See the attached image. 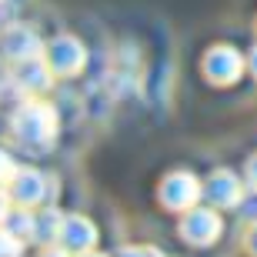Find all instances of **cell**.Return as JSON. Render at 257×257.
Wrapping results in <instances>:
<instances>
[{
	"label": "cell",
	"mask_w": 257,
	"mask_h": 257,
	"mask_svg": "<svg viewBox=\"0 0 257 257\" xmlns=\"http://www.w3.org/2000/svg\"><path fill=\"white\" fill-rule=\"evenodd\" d=\"M10 127H14V137H17L24 147L44 151V147H50L54 134H57V117H54L50 104L27 100L24 107H17V114H14Z\"/></svg>",
	"instance_id": "1"
},
{
	"label": "cell",
	"mask_w": 257,
	"mask_h": 257,
	"mask_svg": "<svg viewBox=\"0 0 257 257\" xmlns=\"http://www.w3.org/2000/svg\"><path fill=\"white\" fill-rule=\"evenodd\" d=\"M4 54L10 60H30L40 57V37L30 27H20V24H10L4 30Z\"/></svg>",
	"instance_id": "2"
},
{
	"label": "cell",
	"mask_w": 257,
	"mask_h": 257,
	"mask_svg": "<svg viewBox=\"0 0 257 257\" xmlns=\"http://www.w3.org/2000/svg\"><path fill=\"white\" fill-rule=\"evenodd\" d=\"M84 67V47L74 37H60L50 44V70L54 74H77Z\"/></svg>",
	"instance_id": "3"
},
{
	"label": "cell",
	"mask_w": 257,
	"mask_h": 257,
	"mask_svg": "<svg viewBox=\"0 0 257 257\" xmlns=\"http://www.w3.org/2000/svg\"><path fill=\"white\" fill-rule=\"evenodd\" d=\"M197 194H200V187L191 174H171L167 184H164V191H161V197L171 207H191L194 200H197Z\"/></svg>",
	"instance_id": "4"
},
{
	"label": "cell",
	"mask_w": 257,
	"mask_h": 257,
	"mask_svg": "<svg viewBox=\"0 0 257 257\" xmlns=\"http://www.w3.org/2000/svg\"><path fill=\"white\" fill-rule=\"evenodd\" d=\"M184 237H191L194 244H210L220 234V217L210 210H191V217L181 224Z\"/></svg>",
	"instance_id": "5"
},
{
	"label": "cell",
	"mask_w": 257,
	"mask_h": 257,
	"mask_svg": "<svg viewBox=\"0 0 257 257\" xmlns=\"http://www.w3.org/2000/svg\"><path fill=\"white\" fill-rule=\"evenodd\" d=\"M50 74H54V70H47L40 57L17 60V67H14V80H17V87H24V90H44V87L50 84Z\"/></svg>",
	"instance_id": "6"
},
{
	"label": "cell",
	"mask_w": 257,
	"mask_h": 257,
	"mask_svg": "<svg viewBox=\"0 0 257 257\" xmlns=\"http://www.w3.org/2000/svg\"><path fill=\"white\" fill-rule=\"evenodd\" d=\"M94 237H97L94 224L84 220V217H67L64 227H60V240H64L70 250H90L94 247Z\"/></svg>",
	"instance_id": "7"
},
{
	"label": "cell",
	"mask_w": 257,
	"mask_h": 257,
	"mask_svg": "<svg viewBox=\"0 0 257 257\" xmlns=\"http://www.w3.org/2000/svg\"><path fill=\"white\" fill-rule=\"evenodd\" d=\"M10 187H14V197L20 204H37L44 197V177L37 171H17L10 177Z\"/></svg>",
	"instance_id": "8"
},
{
	"label": "cell",
	"mask_w": 257,
	"mask_h": 257,
	"mask_svg": "<svg viewBox=\"0 0 257 257\" xmlns=\"http://www.w3.org/2000/svg\"><path fill=\"white\" fill-rule=\"evenodd\" d=\"M207 70L217 80H234V77L240 74V57H237V50H230V47H217V50H210V57H207Z\"/></svg>",
	"instance_id": "9"
},
{
	"label": "cell",
	"mask_w": 257,
	"mask_h": 257,
	"mask_svg": "<svg viewBox=\"0 0 257 257\" xmlns=\"http://www.w3.org/2000/svg\"><path fill=\"white\" fill-rule=\"evenodd\" d=\"M207 194H210L214 200H217V204H224V207H227V204H237V200H240L244 187L237 184V177H234L230 171H217L214 177H210Z\"/></svg>",
	"instance_id": "10"
},
{
	"label": "cell",
	"mask_w": 257,
	"mask_h": 257,
	"mask_svg": "<svg viewBox=\"0 0 257 257\" xmlns=\"http://www.w3.org/2000/svg\"><path fill=\"white\" fill-rule=\"evenodd\" d=\"M0 257H20V237H14L4 224H0Z\"/></svg>",
	"instance_id": "11"
},
{
	"label": "cell",
	"mask_w": 257,
	"mask_h": 257,
	"mask_svg": "<svg viewBox=\"0 0 257 257\" xmlns=\"http://www.w3.org/2000/svg\"><path fill=\"white\" fill-rule=\"evenodd\" d=\"M14 174H17V167H14V161H10L7 154L0 151V184H4V181L10 184V177H14Z\"/></svg>",
	"instance_id": "12"
},
{
	"label": "cell",
	"mask_w": 257,
	"mask_h": 257,
	"mask_svg": "<svg viewBox=\"0 0 257 257\" xmlns=\"http://www.w3.org/2000/svg\"><path fill=\"white\" fill-rule=\"evenodd\" d=\"M14 24V4H7V0H0V34Z\"/></svg>",
	"instance_id": "13"
},
{
	"label": "cell",
	"mask_w": 257,
	"mask_h": 257,
	"mask_svg": "<svg viewBox=\"0 0 257 257\" xmlns=\"http://www.w3.org/2000/svg\"><path fill=\"white\" fill-rule=\"evenodd\" d=\"M120 257H161V254H157L154 247H127Z\"/></svg>",
	"instance_id": "14"
},
{
	"label": "cell",
	"mask_w": 257,
	"mask_h": 257,
	"mask_svg": "<svg viewBox=\"0 0 257 257\" xmlns=\"http://www.w3.org/2000/svg\"><path fill=\"white\" fill-rule=\"evenodd\" d=\"M7 214H10V210H7V194L0 191V224H4V220H7Z\"/></svg>",
	"instance_id": "15"
},
{
	"label": "cell",
	"mask_w": 257,
	"mask_h": 257,
	"mask_svg": "<svg viewBox=\"0 0 257 257\" xmlns=\"http://www.w3.org/2000/svg\"><path fill=\"white\" fill-rule=\"evenodd\" d=\"M250 181L257 184V157H254V161H250Z\"/></svg>",
	"instance_id": "16"
},
{
	"label": "cell",
	"mask_w": 257,
	"mask_h": 257,
	"mask_svg": "<svg viewBox=\"0 0 257 257\" xmlns=\"http://www.w3.org/2000/svg\"><path fill=\"white\" fill-rule=\"evenodd\" d=\"M250 250L257 254V227H254V234H250Z\"/></svg>",
	"instance_id": "17"
},
{
	"label": "cell",
	"mask_w": 257,
	"mask_h": 257,
	"mask_svg": "<svg viewBox=\"0 0 257 257\" xmlns=\"http://www.w3.org/2000/svg\"><path fill=\"white\" fill-rule=\"evenodd\" d=\"M250 67H254V74H257V50L250 54Z\"/></svg>",
	"instance_id": "18"
},
{
	"label": "cell",
	"mask_w": 257,
	"mask_h": 257,
	"mask_svg": "<svg viewBox=\"0 0 257 257\" xmlns=\"http://www.w3.org/2000/svg\"><path fill=\"white\" fill-rule=\"evenodd\" d=\"M44 257H64V254H60V250H47V254H44Z\"/></svg>",
	"instance_id": "19"
},
{
	"label": "cell",
	"mask_w": 257,
	"mask_h": 257,
	"mask_svg": "<svg viewBox=\"0 0 257 257\" xmlns=\"http://www.w3.org/2000/svg\"><path fill=\"white\" fill-rule=\"evenodd\" d=\"M94 257H97V254H94Z\"/></svg>",
	"instance_id": "20"
}]
</instances>
